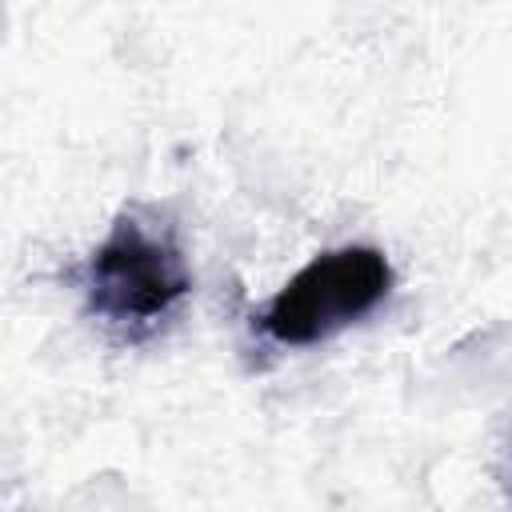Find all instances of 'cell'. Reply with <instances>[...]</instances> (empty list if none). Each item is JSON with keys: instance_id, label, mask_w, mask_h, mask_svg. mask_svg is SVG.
Instances as JSON below:
<instances>
[{"instance_id": "7a4b0ae2", "label": "cell", "mask_w": 512, "mask_h": 512, "mask_svg": "<svg viewBox=\"0 0 512 512\" xmlns=\"http://www.w3.org/2000/svg\"><path fill=\"white\" fill-rule=\"evenodd\" d=\"M392 292V264L380 248L344 244L312 256L260 312V328L288 348L320 344L356 324Z\"/></svg>"}, {"instance_id": "6da1fadb", "label": "cell", "mask_w": 512, "mask_h": 512, "mask_svg": "<svg viewBox=\"0 0 512 512\" xmlns=\"http://www.w3.org/2000/svg\"><path fill=\"white\" fill-rule=\"evenodd\" d=\"M192 292L188 260L168 224L140 212L116 216L84 268L88 308L116 328H156Z\"/></svg>"}]
</instances>
